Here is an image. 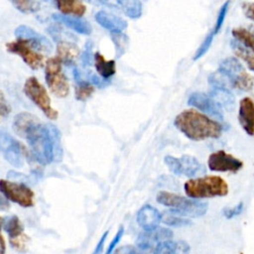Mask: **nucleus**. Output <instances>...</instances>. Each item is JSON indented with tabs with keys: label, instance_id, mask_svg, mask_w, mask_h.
<instances>
[{
	"label": "nucleus",
	"instance_id": "obj_12",
	"mask_svg": "<svg viewBox=\"0 0 254 254\" xmlns=\"http://www.w3.org/2000/svg\"><path fill=\"white\" fill-rule=\"evenodd\" d=\"M207 165L214 172H237L243 166L240 160L223 150L211 153L208 157Z\"/></svg>",
	"mask_w": 254,
	"mask_h": 254
},
{
	"label": "nucleus",
	"instance_id": "obj_18",
	"mask_svg": "<svg viewBox=\"0 0 254 254\" xmlns=\"http://www.w3.org/2000/svg\"><path fill=\"white\" fill-rule=\"evenodd\" d=\"M160 221H162V214L150 204L143 205L137 212V222L144 230L157 227Z\"/></svg>",
	"mask_w": 254,
	"mask_h": 254
},
{
	"label": "nucleus",
	"instance_id": "obj_28",
	"mask_svg": "<svg viewBox=\"0 0 254 254\" xmlns=\"http://www.w3.org/2000/svg\"><path fill=\"white\" fill-rule=\"evenodd\" d=\"M122 11L131 19H138L142 15V3L140 0H116Z\"/></svg>",
	"mask_w": 254,
	"mask_h": 254
},
{
	"label": "nucleus",
	"instance_id": "obj_40",
	"mask_svg": "<svg viewBox=\"0 0 254 254\" xmlns=\"http://www.w3.org/2000/svg\"><path fill=\"white\" fill-rule=\"evenodd\" d=\"M242 10H243L244 15L248 19L254 21V2H245V3H243Z\"/></svg>",
	"mask_w": 254,
	"mask_h": 254
},
{
	"label": "nucleus",
	"instance_id": "obj_37",
	"mask_svg": "<svg viewBox=\"0 0 254 254\" xmlns=\"http://www.w3.org/2000/svg\"><path fill=\"white\" fill-rule=\"evenodd\" d=\"M28 239L29 238L25 234H23L19 237L10 239V244L14 249H16L18 251H24L26 249V244H27Z\"/></svg>",
	"mask_w": 254,
	"mask_h": 254
},
{
	"label": "nucleus",
	"instance_id": "obj_31",
	"mask_svg": "<svg viewBox=\"0 0 254 254\" xmlns=\"http://www.w3.org/2000/svg\"><path fill=\"white\" fill-rule=\"evenodd\" d=\"M13 6L22 13L29 14L34 13L40 9L39 2L37 0H9Z\"/></svg>",
	"mask_w": 254,
	"mask_h": 254
},
{
	"label": "nucleus",
	"instance_id": "obj_22",
	"mask_svg": "<svg viewBox=\"0 0 254 254\" xmlns=\"http://www.w3.org/2000/svg\"><path fill=\"white\" fill-rule=\"evenodd\" d=\"M209 95L220 105V107H223L228 111H231L234 108V96L232 95L228 88L212 87V89L209 92Z\"/></svg>",
	"mask_w": 254,
	"mask_h": 254
},
{
	"label": "nucleus",
	"instance_id": "obj_7",
	"mask_svg": "<svg viewBox=\"0 0 254 254\" xmlns=\"http://www.w3.org/2000/svg\"><path fill=\"white\" fill-rule=\"evenodd\" d=\"M164 162L168 169L178 176L192 178L205 173V167L190 155H183L181 157L167 155L164 158Z\"/></svg>",
	"mask_w": 254,
	"mask_h": 254
},
{
	"label": "nucleus",
	"instance_id": "obj_32",
	"mask_svg": "<svg viewBox=\"0 0 254 254\" xmlns=\"http://www.w3.org/2000/svg\"><path fill=\"white\" fill-rule=\"evenodd\" d=\"M111 39L115 45L116 57L120 58L123 54H125L128 47V37L125 34L120 33H112Z\"/></svg>",
	"mask_w": 254,
	"mask_h": 254
},
{
	"label": "nucleus",
	"instance_id": "obj_26",
	"mask_svg": "<svg viewBox=\"0 0 254 254\" xmlns=\"http://www.w3.org/2000/svg\"><path fill=\"white\" fill-rule=\"evenodd\" d=\"M2 228L8 233L10 239L19 237L24 233V225L18 216L12 215L9 217H1Z\"/></svg>",
	"mask_w": 254,
	"mask_h": 254
},
{
	"label": "nucleus",
	"instance_id": "obj_42",
	"mask_svg": "<svg viewBox=\"0 0 254 254\" xmlns=\"http://www.w3.org/2000/svg\"><path fill=\"white\" fill-rule=\"evenodd\" d=\"M107 235H108V231H105V232L102 234V236L100 237L98 243L96 244V246H95V248H94L92 254H102V253H103L104 242H105V240H106V238H107Z\"/></svg>",
	"mask_w": 254,
	"mask_h": 254
},
{
	"label": "nucleus",
	"instance_id": "obj_25",
	"mask_svg": "<svg viewBox=\"0 0 254 254\" xmlns=\"http://www.w3.org/2000/svg\"><path fill=\"white\" fill-rule=\"evenodd\" d=\"M37 121H39V119L35 115L29 112H21L14 118L13 129L19 136L22 137L28 128H30Z\"/></svg>",
	"mask_w": 254,
	"mask_h": 254
},
{
	"label": "nucleus",
	"instance_id": "obj_1",
	"mask_svg": "<svg viewBox=\"0 0 254 254\" xmlns=\"http://www.w3.org/2000/svg\"><path fill=\"white\" fill-rule=\"evenodd\" d=\"M22 137L26 139L33 157L40 164L48 165L62 160L64 151L61 132L54 124L41 123L39 120L28 128Z\"/></svg>",
	"mask_w": 254,
	"mask_h": 254
},
{
	"label": "nucleus",
	"instance_id": "obj_39",
	"mask_svg": "<svg viewBox=\"0 0 254 254\" xmlns=\"http://www.w3.org/2000/svg\"><path fill=\"white\" fill-rule=\"evenodd\" d=\"M243 210V203L242 202H239L237 205H235L234 207H228V208H224L223 209V215L230 219L238 214H240Z\"/></svg>",
	"mask_w": 254,
	"mask_h": 254
},
{
	"label": "nucleus",
	"instance_id": "obj_16",
	"mask_svg": "<svg viewBox=\"0 0 254 254\" xmlns=\"http://www.w3.org/2000/svg\"><path fill=\"white\" fill-rule=\"evenodd\" d=\"M238 119L244 131L254 135V101L251 98L244 97L240 100Z\"/></svg>",
	"mask_w": 254,
	"mask_h": 254
},
{
	"label": "nucleus",
	"instance_id": "obj_17",
	"mask_svg": "<svg viewBox=\"0 0 254 254\" xmlns=\"http://www.w3.org/2000/svg\"><path fill=\"white\" fill-rule=\"evenodd\" d=\"M52 18L55 21L64 24L67 28H69L79 34L90 35L92 32L91 25L87 21H85L84 19H82L78 16L75 17V16H68L66 14L56 13V14H53Z\"/></svg>",
	"mask_w": 254,
	"mask_h": 254
},
{
	"label": "nucleus",
	"instance_id": "obj_9",
	"mask_svg": "<svg viewBox=\"0 0 254 254\" xmlns=\"http://www.w3.org/2000/svg\"><path fill=\"white\" fill-rule=\"evenodd\" d=\"M0 191L7 200H11L22 207L34 205V191L25 184L3 179L0 181Z\"/></svg>",
	"mask_w": 254,
	"mask_h": 254
},
{
	"label": "nucleus",
	"instance_id": "obj_30",
	"mask_svg": "<svg viewBox=\"0 0 254 254\" xmlns=\"http://www.w3.org/2000/svg\"><path fill=\"white\" fill-rule=\"evenodd\" d=\"M232 35L233 37L242 43L245 47H247L249 50H251L254 53V35L247 31L246 29H233L232 30Z\"/></svg>",
	"mask_w": 254,
	"mask_h": 254
},
{
	"label": "nucleus",
	"instance_id": "obj_4",
	"mask_svg": "<svg viewBox=\"0 0 254 254\" xmlns=\"http://www.w3.org/2000/svg\"><path fill=\"white\" fill-rule=\"evenodd\" d=\"M156 199L159 203L169 207L172 211L190 217H198L205 214L207 203L191 199L180 194L162 190L157 193Z\"/></svg>",
	"mask_w": 254,
	"mask_h": 254
},
{
	"label": "nucleus",
	"instance_id": "obj_45",
	"mask_svg": "<svg viewBox=\"0 0 254 254\" xmlns=\"http://www.w3.org/2000/svg\"><path fill=\"white\" fill-rule=\"evenodd\" d=\"M5 253V239L3 235H1V254Z\"/></svg>",
	"mask_w": 254,
	"mask_h": 254
},
{
	"label": "nucleus",
	"instance_id": "obj_33",
	"mask_svg": "<svg viewBox=\"0 0 254 254\" xmlns=\"http://www.w3.org/2000/svg\"><path fill=\"white\" fill-rule=\"evenodd\" d=\"M162 221L169 225V226H174V227H182V226H188L191 224L190 220L188 218H182L179 216H175L171 213H165L162 215Z\"/></svg>",
	"mask_w": 254,
	"mask_h": 254
},
{
	"label": "nucleus",
	"instance_id": "obj_2",
	"mask_svg": "<svg viewBox=\"0 0 254 254\" xmlns=\"http://www.w3.org/2000/svg\"><path fill=\"white\" fill-rule=\"evenodd\" d=\"M174 125L192 141L218 138L222 133V126L218 122L194 109H186L179 113L174 120Z\"/></svg>",
	"mask_w": 254,
	"mask_h": 254
},
{
	"label": "nucleus",
	"instance_id": "obj_20",
	"mask_svg": "<svg viewBox=\"0 0 254 254\" xmlns=\"http://www.w3.org/2000/svg\"><path fill=\"white\" fill-rule=\"evenodd\" d=\"M151 251L153 254H190V247L186 241L169 239L160 242Z\"/></svg>",
	"mask_w": 254,
	"mask_h": 254
},
{
	"label": "nucleus",
	"instance_id": "obj_15",
	"mask_svg": "<svg viewBox=\"0 0 254 254\" xmlns=\"http://www.w3.org/2000/svg\"><path fill=\"white\" fill-rule=\"evenodd\" d=\"M188 104L197 109L214 116L217 119H222V111L220 105L210 96L202 92H193L188 99Z\"/></svg>",
	"mask_w": 254,
	"mask_h": 254
},
{
	"label": "nucleus",
	"instance_id": "obj_19",
	"mask_svg": "<svg viewBox=\"0 0 254 254\" xmlns=\"http://www.w3.org/2000/svg\"><path fill=\"white\" fill-rule=\"evenodd\" d=\"M95 21L103 28L107 29L111 33H120L127 28V22L116 15L110 14L106 11H98L95 16Z\"/></svg>",
	"mask_w": 254,
	"mask_h": 254
},
{
	"label": "nucleus",
	"instance_id": "obj_43",
	"mask_svg": "<svg viewBox=\"0 0 254 254\" xmlns=\"http://www.w3.org/2000/svg\"><path fill=\"white\" fill-rule=\"evenodd\" d=\"M115 254H140L133 246L127 245L119 248Z\"/></svg>",
	"mask_w": 254,
	"mask_h": 254
},
{
	"label": "nucleus",
	"instance_id": "obj_14",
	"mask_svg": "<svg viewBox=\"0 0 254 254\" xmlns=\"http://www.w3.org/2000/svg\"><path fill=\"white\" fill-rule=\"evenodd\" d=\"M15 36L18 39H22L29 42L36 50L45 53H51L53 51V45L48 40V38L38 33L36 30L32 29L29 26L21 25L17 27L15 29Z\"/></svg>",
	"mask_w": 254,
	"mask_h": 254
},
{
	"label": "nucleus",
	"instance_id": "obj_6",
	"mask_svg": "<svg viewBox=\"0 0 254 254\" xmlns=\"http://www.w3.org/2000/svg\"><path fill=\"white\" fill-rule=\"evenodd\" d=\"M62 61L58 58H50L46 62L45 77L50 90L60 98L67 96L69 84L62 69Z\"/></svg>",
	"mask_w": 254,
	"mask_h": 254
},
{
	"label": "nucleus",
	"instance_id": "obj_10",
	"mask_svg": "<svg viewBox=\"0 0 254 254\" xmlns=\"http://www.w3.org/2000/svg\"><path fill=\"white\" fill-rule=\"evenodd\" d=\"M0 149L4 159L13 167L21 168L24 165V157L27 155L26 148L5 131L0 133Z\"/></svg>",
	"mask_w": 254,
	"mask_h": 254
},
{
	"label": "nucleus",
	"instance_id": "obj_21",
	"mask_svg": "<svg viewBox=\"0 0 254 254\" xmlns=\"http://www.w3.org/2000/svg\"><path fill=\"white\" fill-rule=\"evenodd\" d=\"M58 58L64 64H72L79 57V50L75 44L70 41H61L57 47Z\"/></svg>",
	"mask_w": 254,
	"mask_h": 254
},
{
	"label": "nucleus",
	"instance_id": "obj_36",
	"mask_svg": "<svg viewBox=\"0 0 254 254\" xmlns=\"http://www.w3.org/2000/svg\"><path fill=\"white\" fill-rule=\"evenodd\" d=\"M229 4H230V1H229V0L225 1V2L222 4V6L220 7L219 11H218L217 18H216V22H215L214 28L212 29V31H213V33H214L215 35L220 31V29H221V27H222V25H223V22H224V20H225V17H226L228 8H229Z\"/></svg>",
	"mask_w": 254,
	"mask_h": 254
},
{
	"label": "nucleus",
	"instance_id": "obj_41",
	"mask_svg": "<svg viewBox=\"0 0 254 254\" xmlns=\"http://www.w3.org/2000/svg\"><path fill=\"white\" fill-rule=\"evenodd\" d=\"M10 111H11V107L8 104V102L6 101L3 92H1V95H0V114H1L2 117H6L10 113Z\"/></svg>",
	"mask_w": 254,
	"mask_h": 254
},
{
	"label": "nucleus",
	"instance_id": "obj_27",
	"mask_svg": "<svg viewBox=\"0 0 254 254\" xmlns=\"http://www.w3.org/2000/svg\"><path fill=\"white\" fill-rule=\"evenodd\" d=\"M230 45L234 54L246 63L250 70L254 71V53L251 50H249L247 47H245L242 43L237 41L236 39L232 40Z\"/></svg>",
	"mask_w": 254,
	"mask_h": 254
},
{
	"label": "nucleus",
	"instance_id": "obj_24",
	"mask_svg": "<svg viewBox=\"0 0 254 254\" xmlns=\"http://www.w3.org/2000/svg\"><path fill=\"white\" fill-rule=\"evenodd\" d=\"M58 9L63 14L82 16L85 11V5H83L79 0H55Z\"/></svg>",
	"mask_w": 254,
	"mask_h": 254
},
{
	"label": "nucleus",
	"instance_id": "obj_44",
	"mask_svg": "<svg viewBox=\"0 0 254 254\" xmlns=\"http://www.w3.org/2000/svg\"><path fill=\"white\" fill-rule=\"evenodd\" d=\"M91 4H95V5H105L108 3L109 0H85Z\"/></svg>",
	"mask_w": 254,
	"mask_h": 254
},
{
	"label": "nucleus",
	"instance_id": "obj_38",
	"mask_svg": "<svg viewBox=\"0 0 254 254\" xmlns=\"http://www.w3.org/2000/svg\"><path fill=\"white\" fill-rule=\"evenodd\" d=\"M123 234H124V227H123V226H120V227H119V229L117 230V232H116L115 236H114V237H113V239L111 240L110 244L108 245V247H107V250H106V253H105V254H111V253L113 252L114 248L116 247V245H117V244L119 243V241L121 240V238H122Z\"/></svg>",
	"mask_w": 254,
	"mask_h": 254
},
{
	"label": "nucleus",
	"instance_id": "obj_23",
	"mask_svg": "<svg viewBox=\"0 0 254 254\" xmlns=\"http://www.w3.org/2000/svg\"><path fill=\"white\" fill-rule=\"evenodd\" d=\"M94 66L96 71L103 79L110 78L116 71L115 62L113 60L107 61L100 53L94 54Z\"/></svg>",
	"mask_w": 254,
	"mask_h": 254
},
{
	"label": "nucleus",
	"instance_id": "obj_3",
	"mask_svg": "<svg viewBox=\"0 0 254 254\" xmlns=\"http://www.w3.org/2000/svg\"><path fill=\"white\" fill-rule=\"evenodd\" d=\"M185 192L191 198L224 196L228 192L227 183L218 176H205L188 180L184 185Z\"/></svg>",
	"mask_w": 254,
	"mask_h": 254
},
{
	"label": "nucleus",
	"instance_id": "obj_13",
	"mask_svg": "<svg viewBox=\"0 0 254 254\" xmlns=\"http://www.w3.org/2000/svg\"><path fill=\"white\" fill-rule=\"evenodd\" d=\"M173 237V231L166 227H155L141 232L137 238V246L141 250H152L157 244Z\"/></svg>",
	"mask_w": 254,
	"mask_h": 254
},
{
	"label": "nucleus",
	"instance_id": "obj_34",
	"mask_svg": "<svg viewBox=\"0 0 254 254\" xmlns=\"http://www.w3.org/2000/svg\"><path fill=\"white\" fill-rule=\"evenodd\" d=\"M93 50V42L88 40L85 43L84 49L80 55V61L84 66H90L94 62V54L92 53Z\"/></svg>",
	"mask_w": 254,
	"mask_h": 254
},
{
	"label": "nucleus",
	"instance_id": "obj_5",
	"mask_svg": "<svg viewBox=\"0 0 254 254\" xmlns=\"http://www.w3.org/2000/svg\"><path fill=\"white\" fill-rule=\"evenodd\" d=\"M23 90L27 97L33 101L49 119L56 120L58 118L59 112L53 108L47 89L37 79V77L30 76L27 78Z\"/></svg>",
	"mask_w": 254,
	"mask_h": 254
},
{
	"label": "nucleus",
	"instance_id": "obj_35",
	"mask_svg": "<svg viewBox=\"0 0 254 254\" xmlns=\"http://www.w3.org/2000/svg\"><path fill=\"white\" fill-rule=\"evenodd\" d=\"M214 36H215V34L213 33V31H210V32L207 34V36L204 38L203 42H202L201 45L198 47V49L196 50V52H195V54H194V56H193V60H194V61L200 59V58L208 51V49L210 48V46H211V44H212V41H213Z\"/></svg>",
	"mask_w": 254,
	"mask_h": 254
},
{
	"label": "nucleus",
	"instance_id": "obj_8",
	"mask_svg": "<svg viewBox=\"0 0 254 254\" xmlns=\"http://www.w3.org/2000/svg\"><path fill=\"white\" fill-rule=\"evenodd\" d=\"M218 69L229 78L232 87L242 90L251 89L253 85L252 78L236 58L231 57L223 60L220 63Z\"/></svg>",
	"mask_w": 254,
	"mask_h": 254
},
{
	"label": "nucleus",
	"instance_id": "obj_29",
	"mask_svg": "<svg viewBox=\"0 0 254 254\" xmlns=\"http://www.w3.org/2000/svg\"><path fill=\"white\" fill-rule=\"evenodd\" d=\"M93 92H94V86L91 82L85 79H79L76 81L74 95L77 100L84 101L88 99Z\"/></svg>",
	"mask_w": 254,
	"mask_h": 254
},
{
	"label": "nucleus",
	"instance_id": "obj_11",
	"mask_svg": "<svg viewBox=\"0 0 254 254\" xmlns=\"http://www.w3.org/2000/svg\"><path fill=\"white\" fill-rule=\"evenodd\" d=\"M7 51L19 56L32 69H38L43 65L44 57L35 51V48L27 41L18 39L6 44Z\"/></svg>",
	"mask_w": 254,
	"mask_h": 254
}]
</instances>
